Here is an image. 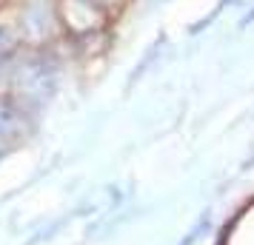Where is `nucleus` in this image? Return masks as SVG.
I'll use <instances>...</instances> for the list:
<instances>
[{
    "label": "nucleus",
    "mask_w": 254,
    "mask_h": 245,
    "mask_svg": "<svg viewBox=\"0 0 254 245\" xmlns=\"http://www.w3.org/2000/svg\"><path fill=\"white\" fill-rule=\"evenodd\" d=\"M12 49H14V35L6 26H0V63L12 54Z\"/></svg>",
    "instance_id": "obj_1"
},
{
    "label": "nucleus",
    "mask_w": 254,
    "mask_h": 245,
    "mask_svg": "<svg viewBox=\"0 0 254 245\" xmlns=\"http://www.w3.org/2000/svg\"><path fill=\"white\" fill-rule=\"evenodd\" d=\"M6 123H9V117H6V108H3V105H0V129H3V126H6Z\"/></svg>",
    "instance_id": "obj_2"
}]
</instances>
